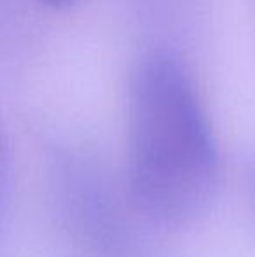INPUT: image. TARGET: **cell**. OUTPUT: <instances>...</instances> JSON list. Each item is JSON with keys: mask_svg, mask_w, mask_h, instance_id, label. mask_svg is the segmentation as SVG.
Wrapping results in <instances>:
<instances>
[{"mask_svg": "<svg viewBox=\"0 0 255 257\" xmlns=\"http://www.w3.org/2000/svg\"><path fill=\"white\" fill-rule=\"evenodd\" d=\"M48 2H53V4H63V2H67V0H48Z\"/></svg>", "mask_w": 255, "mask_h": 257, "instance_id": "277c9868", "label": "cell"}, {"mask_svg": "<svg viewBox=\"0 0 255 257\" xmlns=\"http://www.w3.org/2000/svg\"><path fill=\"white\" fill-rule=\"evenodd\" d=\"M126 196L159 226L189 224L218 184V151L191 74L170 51L136 67L128 96Z\"/></svg>", "mask_w": 255, "mask_h": 257, "instance_id": "6da1fadb", "label": "cell"}, {"mask_svg": "<svg viewBox=\"0 0 255 257\" xmlns=\"http://www.w3.org/2000/svg\"><path fill=\"white\" fill-rule=\"evenodd\" d=\"M49 187L55 212L75 257H157L140 229L133 205L93 159L77 153L53 158Z\"/></svg>", "mask_w": 255, "mask_h": 257, "instance_id": "7a4b0ae2", "label": "cell"}, {"mask_svg": "<svg viewBox=\"0 0 255 257\" xmlns=\"http://www.w3.org/2000/svg\"><path fill=\"white\" fill-rule=\"evenodd\" d=\"M11 200H13V158H11L9 140L0 124V238L11 212Z\"/></svg>", "mask_w": 255, "mask_h": 257, "instance_id": "3957f363", "label": "cell"}]
</instances>
